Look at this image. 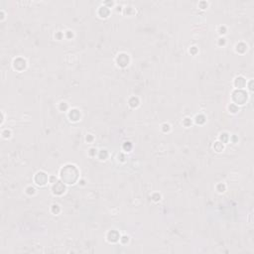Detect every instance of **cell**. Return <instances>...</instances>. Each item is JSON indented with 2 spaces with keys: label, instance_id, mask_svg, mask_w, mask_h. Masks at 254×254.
Listing matches in <instances>:
<instances>
[{
  "label": "cell",
  "instance_id": "obj_1",
  "mask_svg": "<svg viewBox=\"0 0 254 254\" xmlns=\"http://www.w3.org/2000/svg\"><path fill=\"white\" fill-rule=\"evenodd\" d=\"M36 176L40 178L39 180H35L37 182L36 184H38V185H41V186H43V185H45V184H46V182H47V176H46V174H44V173H38Z\"/></svg>",
  "mask_w": 254,
  "mask_h": 254
}]
</instances>
